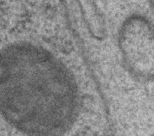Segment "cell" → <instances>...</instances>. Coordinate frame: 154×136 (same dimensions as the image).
<instances>
[{
    "label": "cell",
    "mask_w": 154,
    "mask_h": 136,
    "mask_svg": "<svg viewBox=\"0 0 154 136\" xmlns=\"http://www.w3.org/2000/svg\"><path fill=\"white\" fill-rule=\"evenodd\" d=\"M124 61L133 75L143 80L154 79V30L145 19L126 21L119 36Z\"/></svg>",
    "instance_id": "7a4b0ae2"
},
{
    "label": "cell",
    "mask_w": 154,
    "mask_h": 136,
    "mask_svg": "<svg viewBox=\"0 0 154 136\" xmlns=\"http://www.w3.org/2000/svg\"><path fill=\"white\" fill-rule=\"evenodd\" d=\"M78 98L70 72L45 49L26 43L3 50L2 111L17 129L32 134H62L75 121Z\"/></svg>",
    "instance_id": "6da1fadb"
}]
</instances>
